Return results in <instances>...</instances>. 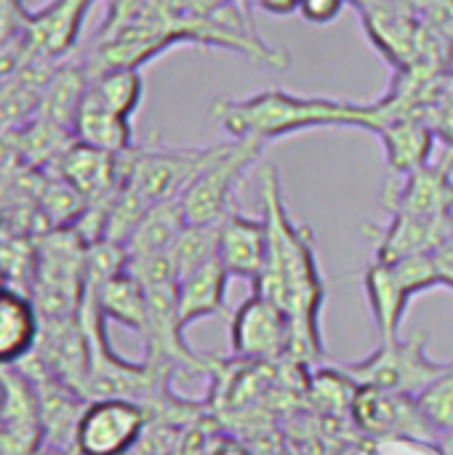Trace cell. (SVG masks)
Segmentation results:
<instances>
[{
  "label": "cell",
  "instance_id": "obj_9",
  "mask_svg": "<svg viewBox=\"0 0 453 455\" xmlns=\"http://www.w3.org/2000/svg\"><path fill=\"white\" fill-rule=\"evenodd\" d=\"M291 344L288 315L259 291L230 315V349L238 363H275L291 355Z\"/></svg>",
  "mask_w": 453,
  "mask_h": 455
},
{
  "label": "cell",
  "instance_id": "obj_26",
  "mask_svg": "<svg viewBox=\"0 0 453 455\" xmlns=\"http://www.w3.org/2000/svg\"><path fill=\"white\" fill-rule=\"evenodd\" d=\"M430 256H433L435 272L441 277V288L453 291V235H449Z\"/></svg>",
  "mask_w": 453,
  "mask_h": 455
},
{
  "label": "cell",
  "instance_id": "obj_18",
  "mask_svg": "<svg viewBox=\"0 0 453 455\" xmlns=\"http://www.w3.org/2000/svg\"><path fill=\"white\" fill-rule=\"evenodd\" d=\"M187 224L190 221L184 216V208H182V200L179 197L150 205L147 213L142 216L139 227L133 229V235L125 243L128 259L168 253Z\"/></svg>",
  "mask_w": 453,
  "mask_h": 455
},
{
  "label": "cell",
  "instance_id": "obj_6",
  "mask_svg": "<svg viewBox=\"0 0 453 455\" xmlns=\"http://www.w3.org/2000/svg\"><path fill=\"white\" fill-rule=\"evenodd\" d=\"M211 155L208 147H131L117 155L120 179L144 203L182 197Z\"/></svg>",
  "mask_w": 453,
  "mask_h": 455
},
{
  "label": "cell",
  "instance_id": "obj_19",
  "mask_svg": "<svg viewBox=\"0 0 453 455\" xmlns=\"http://www.w3.org/2000/svg\"><path fill=\"white\" fill-rule=\"evenodd\" d=\"M83 293H91L104 315V320H112V323H120L125 325L128 331L144 336L147 331V291L144 285L128 272V267L117 275H112L99 291H83Z\"/></svg>",
  "mask_w": 453,
  "mask_h": 455
},
{
  "label": "cell",
  "instance_id": "obj_10",
  "mask_svg": "<svg viewBox=\"0 0 453 455\" xmlns=\"http://www.w3.org/2000/svg\"><path fill=\"white\" fill-rule=\"evenodd\" d=\"M384 208L422 219H453V149L384 187Z\"/></svg>",
  "mask_w": 453,
  "mask_h": 455
},
{
  "label": "cell",
  "instance_id": "obj_7",
  "mask_svg": "<svg viewBox=\"0 0 453 455\" xmlns=\"http://www.w3.org/2000/svg\"><path fill=\"white\" fill-rule=\"evenodd\" d=\"M350 421L355 432L371 440L374 445L376 443H422V445L438 448L441 443L438 429L430 424L417 397L379 389V387L358 384V392L350 405Z\"/></svg>",
  "mask_w": 453,
  "mask_h": 455
},
{
  "label": "cell",
  "instance_id": "obj_11",
  "mask_svg": "<svg viewBox=\"0 0 453 455\" xmlns=\"http://www.w3.org/2000/svg\"><path fill=\"white\" fill-rule=\"evenodd\" d=\"M363 232L374 245L371 261L392 264L411 256H430L449 235H453V219H422L395 211L390 213L387 224H366Z\"/></svg>",
  "mask_w": 453,
  "mask_h": 455
},
{
  "label": "cell",
  "instance_id": "obj_25",
  "mask_svg": "<svg viewBox=\"0 0 453 455\" xmlns=\"http://www.w3.org/2000/svg\"><path fill=\"white\" fill-rule=\"evenodd\" d=\"M347 5L350 0H299V13L307 24L323 27L336 21Z\"/></svg>",
  "mask_w": 453,
  "mask_h": 455
},
{
  "label": "cell",
  "instance_id": "obj_28",
  "mask_svg": "<svg viewBox=\"0 0 453 455\" xmlns=\"http://www.w3.org/2000/svg\"><path fill=\"white\" fill-rule=\"evenodd\" d=\"M208 455H254L248 445L238 443L235 437H224L219 443H214V448L208 451Z\"/></svg>",
  "mask_w": 453,
  "mask_h": 455
},
{
  "label": "cell",
  "instance_id": "obj_14",
  "mask_svg": "<svg viewBox=\"0 0 453 455\" xmlns=\"http://www.w3.org/2000/svg\"><path fill=\"white\" fill-rule=\"evenodd\" d=\"M56 176L69 181L88 203L109 197L123 187L117 155L96 149L77 139L56 160Z\"/></svg>",
  "mask_w": 453,
  "mask_h": 455
},
{
  "label": "cell",
  "instance_id": "obj_4",
  "mask_svg": "<svg viewBox=\"0 0 453 455\" xmlns=\"http://www.w3.org/2000/svg\"><path fill=\"white\" fill-rule=\"evenodd\" d=\"M438 288L441 277L435 272L433 256H411L392 264L371 261L363 272V293L371 320L379 331V341L400 339V325L411 301Z\"/></svg>",
  "mask_w": 453,
  "mask_h": 455
},
{
  "label": "cell",
  "instance_id": "obj_20",
  "mask_svg": "<svg viewBox=\"0 0 453 455\" xmlns=\"http://www.w3.org/2000/svg\"><path fill=\"white\" fill-rule=\"evenodd\" d=\"M88 83H91V75H88L85 64H59L37 101L35 117H43L48 123H56V125L72 131L75 115L88 91Z\"/></svg>",
  "mask_w": 453,
  "mask_h": 455
},
{
  "label": "cell",
  "instance_id": "obj_3",
  "mask_svg": "<svg viewBox=\"0 0 453 455\" xmlns=\"http://www.w3.org/2000/svg\"><path fill=\"white\" fill-rule=\"evenodd\" d=\"M264 141L256 139H230L211 144V155L190 187L182 192V208L190 224H219L230 211L232 200L248 171L262 160Z\"/></svg>",
  "mask_w": 453,
  "mask_h": 455
},
{
  "label": "cell",
  "instance_id": "obj_5",
  "mask_svg": "<svg viewBox=\"0 0 453 455\" xmlns=\"http://www.w3.org/2000/svg\"><path fill=\"white\" fill-rule=\"evenodd\" d=\"M427 349H430L427 333L417 331L409 339L379 341V347L371 355L344 363L342 371L363 387H379V389L419 397L451 365V363L433 360Z\"/></svg>",
  "mask_w": 453,
  "mask_h": 455
},
{
  "label": "cell",
  "instance_id": "obj_16",
  "mask_svg": "<svg viewBox=\"0 0 453 455\" xmlns=\"http://www.w3.org/2000/svg\"><path fill=\"white\" fill-rule=\"evenodd\" d=\"M230 275L219 259L176 280V309L182 328H190L206 317H227V285Z\"/></svg>",
  "mask_w": 453,
  "mask_h": 455
},
{
  "label": "cell",
  "instance_id": "obj_21",
  "mask_svg": "<svg viewBox=\"0 0 453 455\" xmlns=\"http://www.w3.org/2000/svg\"><path fill=\"white\" fill-rule=\"evenodd\" d=\"M88 91L117 115L133 120L144 99V80H142V72L133 67H115V69H104L93 75L88 83Z\"/></svg>",
  "mask_w": 453,
  "mask_h": 455
},
{
  "label": "cell",
  "instance_id": "obj_17",
  "mask_svg": "<svg viewBox=\"0 0 453 455\" xmlns=\"http://www.w3.org/2000/svg\"><path fill=\"white\" fill-rule=\"evenodd\" d=\"M72 136L83 144H91V147L112 152V155H120L133 147L131 120L117 115L115 109H109L91 91H85V96L77 107Z\"/></svg>",
  "mask_w": 453,
  "mask_h": 455
},
{
  "label": "cell",
  "instance_id": "obj_2",
  "mask_svg": "<svg viewBox=\"0 0 453 455\" xmlns=\"http://www.w3.org/2000/svg\"><path fill=\"white\" fill-rule=\"evenodd\" d=\"M368 115V104L331 96H302L283 88H267L240 99H219L211 109V117L230 139H256L264 144L315 128L366 131Z\"/></svg>",
  "mask_w": 453,
  "mask_h": 455
},
{
  "label": "cell",
  "instance_id": "obj_1",
  "mask_svg": "<svg viewBox=\"0 0 453 455\" xmlns=\"http://www.w3.org/2000/svg\"><path fill=\"white\" fill-rule=\"evenodd\" d=\"M262 216L270 227V259L254 291L278 304L294 331L291 357L312 363L326 355L320 333V312L326 307V280L318 267L310 227L296 224L283 203L280 173L275 165L262 171Z\"/></svg>",
  "mask_w": 453,
  "mask_h": 455
},
{
  "label": "cell",
  "instance_id": "obj_23",
  "mask_svg": "<svg viewBox=\"0 0 453 455\" xmlns=\"http://www.w3.org/2000/svg\"><path fill=\"white\" fill-rule=\"evenodd\" d=\"M216 245H219V224H187L176 237L174 248L168 251L176 269V280L214 261Z\"/></svg>",
  "mask_w": 453,
  "mask_h": 455
},
{
  "label": "cell",
  "instance_id": "obj_22",
  "mask_svg": "<svg viewBox=\"0 0 453 455\" xmlns=\"http://www.w3.org/2000/svg\"><path fill=\"white\" fill-rule=\"evenodd\" d=\"M307 392L312 403L318 405L320 416L334 419H350V405L358 392V381L350 379L342 365L339 368H320L307 379Z\"/></svg>",
  "mask_w": 453,
  "mask_h": 455
},
{
  "label": "cell",
  "instance_id": "obj_8",
  "mask_svg": "<svg viewBox=\"0 0 453 455\" xmlns=\"http://www.w3.org/2000/svg\"><path fill=\"white\" fill-rule=\"evenodd\" d=\"M150 413L123 397L88 400L75 429V455H128L144 437Z\"/></svg>",
  "mask_w": 453,
  "mask_h": 455
},
{
  "label": "cell",
  "instance_id": "obj_27",
  "mask_svg": "<svg viewBox=\"0 0 453 455\" xmlns=\"http://www.w3.org/2000/svg\"><path fill=\"white\" fill-rule=\"evenodd\" d=\"M254 5H259L270 16H291L299 11V0H254Z\"/></svg>",
  "mask_w": 453,
  "mask_h": 455
},
{
  "label": "cell",
  "instance_id": "obj_15",
  "mask_svg": "<svg viewBox=\"0 0 453 455\" xmlns=\"http://www.w3.org/2000/svg\"><path fill=\"white\" fill-rule=\"evenodd\" d=\"M40 339V315L29 293L0 283V368L27 360Z\"/></svg>",
  "mask_w": 453,
  "mask_h": 455
},
{
  "label": "cell",
  "instance_id": "obj_24",
  "mask_svg": "<svg viewBox=\"0 0 453 455\" xmlns=\"http://www.w3.org/2000/svg\"><path fill=\"white\" fill-rule=\"evenodd\" d=\"M419 405L425 411V416L430 419V424L438 429V435L443 437L446 432L453 429V363L449 365V371L433 381L419 397Z\"/></svg>",
  "mask_w": 453,
  "mask_h": 455
},
{
  "label": "cell",
  "instance_id": "obj_13",
  "mask_svg": "<svg viewBox=\"0 0 453 455\" xmlns=\"http://www.w3.org/2000/svg\"><path fill=\"white\" fill-rule=\"evenodd\" d=\"M96 0H51L35 13H27L21 37L29 53L61 61L77 43L83 19Z\"/></svg>",
  "mask_w": 453,
  "mask_h": 455
},
{
  "label": "cell",
  "instance_id": "obj_12",
  "mask_svg": "<svg viewBox=\"0 0 453 455\" xmlns=\"http://www.w3.org/2000/svg\"><path fill=\"white\" fill-rule=\"evenodd\" d=\"M216 259L222 261L230 277H240L254 285L262 277L267 259H270L267 219L264 216L254 219L240 211H230L219 221Z\"/></svg>",
  "mask_w": 453,
  "mask_h": 455
}]
</instances>
